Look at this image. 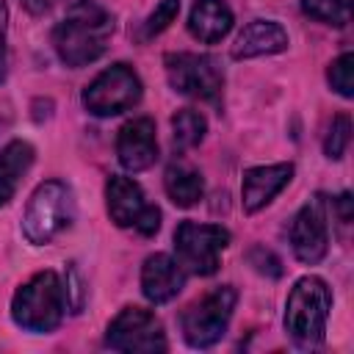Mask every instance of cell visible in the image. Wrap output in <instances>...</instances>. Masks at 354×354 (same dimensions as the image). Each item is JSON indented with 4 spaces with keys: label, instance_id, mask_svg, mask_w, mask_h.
I'll return each mask as SVG.
<instances>
[{
    "label": "cell",
    "instance_id": "obj_1",
    "mask_svg": "<svg viewBox=\"0 0 354 354\" xmlns=\"http://www.w3.org/2000/svg\"><path fill=\"white\" fill-rule=\"evenodd\" d=\"M113 33V17L94 0H77L53 30V44L66 66H86L97 61Z\"/></svg>",
    "mask_w": 354,
    "mask_h": 354
},
{
    "label": "cell",
    "instance_id": "obj_2",
    "mask_svg": "<svg viewBox=\"0 0 354 354\" xmlns=\"http://www.w3.org/2000/svg\"><path fill=\"white\" fill-rule=\"evenodd\" d=\"M332 310V290L321 277H301L288 293L285 329L299 348H318L324 343L326 318Z\"/></svg>",
    "mask_w": 354,
    "mask_h": 354
},
{
    "label": "cell",
    "instance_id": "obj_3",
    "mask_svg": "<svg viewBox=\"0 0 354 354\" xmlns=\"http://www.w3.org/2000/svg\"><path fill=\"white\" fill-rule=\"evenodd\" d=\"M66 290L55 271H39L17 288L11 299V318L28 332H53L66 313Z\"/></svg>",
    "mask_w": 354,
    "mask_h": 354
},
{
    "label": "cell",
    "instance_id": "obj_4",
    "mask_svg": "<svg viewBox=\"0 0 354 354\" xmlns=\"http://www.w3.org/2000/svg\"><path fill=\"white\" fill-rule=\"evenodd\" d=\"M75 218V199L66 183L61 180H47L41 183L22 213V232L30 243L41 246L58 238Z\"/></svg>",
    "mask_w": 354,
    "mask_h": 354
},
{
    "label": "cell",
    "instance_id": "obj_5",
    "mask_svg": "<svg viewBox=\"0 0 354 354\" xmlns=\"http://www.w3.org/2000/svg\"><path fill=\"white\" fill-rule=\"evenodd\" d=\"M238 293L230 285H218L210 293H205L199 301L188 304L180 324H183V337L194 348H210L218 343L227 332V324L232 318Z\"/></svg>",
    "mask_w": 354,
    "mask_h": 354
},
{
    "label": "cell",
    "instance_id": "obj_6",
    "mask_svg": "<svg viewBox=\"0 0 354 354\" xmlns=\"http://www.w3.org/2000/svg\"><path fill=\"white\" fill-rule=\"evenodd\" d=\"M230 243V232L218 224L183 221L174 230V252L183 271L210 277L218 271V257Z\"/></svg>",
    "mask_w": 354,
    "mask_h": 354
},
{
    "label": "cell",
    "instance_id": "obj_7",
    "mask_svg": "<svg viewBox=\"0 0 354 354\" xmlns=\"http://www.w3.org/2000/svg\"><path fill=\"white\" fill-rule=\"evenodd\" d=\"M141 100V80L127 64L102 69L83 91V105L94 116H116Z\"/></svg>",
    "mask_w": 354,
    "mask_h": 354
},
{
    "label": "cell",
    "instance_id": "obj_8",
    "mask_svg": "<svg viewBox=\"0 0 354 354\" xmlns=\"http://www.w3.org/2000/svg\"><path fill=\"white\" fill-rule=\"evenodd\" d=\"M166 77L177 94L205 100V102H216L224 86V75L218 64L210 55H199V53L166 55Z\"/></svg>",
    "mask_w": 354,
    "mask_h": 354
},
{
    "label": "cell",
    "instance_id": "obj_9",
    "mask_svg": "<svg viewBox=\"0 0 354 354\" xmlns=\"http://www.w3.org/2000/svg\"><path fill=\"white\" fill-rule=\"evenodd\" d=\"M105 343L124 354H158L166 351L163 324L144 307H124L105 332Z\"/></svg>",
    "mask_w": 354,
    "mask_h": 354
},
{
    "label": "cell",
    "instance_id": "obj_10",
    "mask_svg": "<svg viewBox=\"0 0 354 354\" xmlns=\"http://www.w3.org/2000/svg\"><path fill=\"white\" fill-rule=\"evenodd\" d=\"M290 246H293V254L307 263V266H315L324 260L326 249H329V230H326V213H324V202L321 196L307 202L296 216H293V224H290Z\"/></svg>",
    "mask_w": 354,
    "mask_h": 354
},
{
    "label": "cell",
    "instance_id": "obj_11",
    "mask_svg": "<svg viewBox=\"0 0 354 354\" xmlns=\"http://www.w3.org/2000/svg\"><path fill=\"white\" fill-rule=\"evenodd\" d=\"M116 155L127 171H144L158 160V136L155 122L141 116L127 122L116 136Z\"/></svg>",
    "mask_w": 354,
    "mask_h": 354
},
{
    "label": "cell",
    "instance_id": "obj_12",
    "mask_svg": "<svg viewBox=\"0 0 354 354\" xmlns=\"http://www.w3.org/2000/svg\"><path fill=\"white\" fill-rule=\"evenodd\" d=\"M293 177V163H271V166H254L243 171L241 183V196H243V210L257 213L266 207Z\"/></svg>",
    "mask_w": 354,
    "mask_h": 354
},
{
    "label": "cell",
    "instance_id": "obj_13",
    "mask_svg": "<svg viewBox=\"0 0 354 354\" xmlns=\"http://www.w3.org/2000/svg\"><path fill=\"white\" fill-rule=\"evenodd\" d=\"M185 285V271L183 266L158 252V254H149L141 266V290L144 296L152 301V304H163V301H171Z\"/></svg>",
    "mask_w": 354,
    "mask_h": 354
},
{
    "label": "cell",
    "instance_id": "obj_14",
    "mask_svg": "<svg viewBox=\"0 0 354 354\" xmlns=\"http://www.w3.org/2000/svg\"><path fill=\"white\" fill-rule=\"evenodd\" d=\"M288 47V33L279 22H271V19H254L249 22L235 44H232V58H257V55H274V53H282Z\"/></svg>",
    "mask_w": 354,
    "mask_h": 354
},
{
    "label": "cell",
    "instance_id": "obj_15",
    "mask_svg": "<svg viewBox=\"0 0 354 354\" xmlns=\"http://www.w3.org/2000/svg\"><path fill=\"white\" fill-rule=\"evenodd\" d=\"M105 199H108V213H111V221L116 227H133L138 213L147 207V199H144V191L136 180L130 177H122V174H113L105 185Z\"/></svg>",
    "mask_w": 354,
    "mask_h": 354
},
{
    "label": "cell",
    "instance_id": "obj_16",
    "mask_svg": "<svg viewBox=\"0 0 354 354\" xmlns=\"http://www.w3.org/2000/svg\"><path fill=\"white\" fill-rule=\"evenodd\" d=\"M232 28V11L224 0H196L188 14V30L194 39L213 44L221 41Z\"/></svg>",
    "mask_w": 354,
    "mask_h": 354
},
{
    "label": "cell",
    "instance_id": "obj_17",
    "mask_svg": "<svg viewBox=\"0 0 354 354\" xmlns=\"http://www.w3.org/2000/svg\"><path fill=\"white\" fill-rule=\"evenodd\" d=\"M33 163V147L22 138L6 144L0 149V207L11 202V196L17 194L19 180L25 177V171Z\"/></svg>",
    "mask_w": 354,
    "mask_h": 354
},
{
    "label": "cell",
    "instance_id": "obj_18",
    "mask_svg": "<svg viewBox=\"0 0 354 354\" xmlns=\"http://www.w3.org/2000/svg\"><path fill=\"white\" fill-rule=\"evenodd\" d=\"M163 185H166L169 199L177 207H194L205 194L202 174L188 163H171L166 169V174H163Z\"/></svg>",
    "mask_w": 354,
    "mask_h": 354
},
{
    "label": "cell",
    "instance_id": "obj_19",
    "mask_svg": "<svg viewBox=\"0 0 354 354\" xmlns=\"http://www.w3.org/2000/svg\"><path fill=\"white\" fill-rule=\"evenodd\" d=\"M171 133H174V144L180 149H188V147H196L205 133H207V122L199 111L194 108H183L171 116Z\"/></svg>",
    "mask_w": 354,
    "mask_h": 354
},
{
    "label": "cell",
    "instance_id": "obj_20",
    "mask_svg": "<svg viewBox=\"0 0 354 354\" xmlns=\"http://www.w3.org/2000/svg\"><path fill=\"white\" fill-rule=\"evenodd\" d=\"M301 11L326 25H348L351 22V0H301Z\"/></svg>",
    "mask_w": 354,
    "mask_h": 354
},
{
    "label": "cell",
    "instance_id": "obj_21",
    "mask_svg": "<svg viewBox=\"0 0 354 354\" xmlns=\"http://www.w3.org/2000/svg\"><path fill=\"white\" fill-rule=\"evenodd\" d=\"M326 77H329L332 88H335L340 97H354V55H351V53L337 55V58L329 64Z\"/></svg>",
    "mask_w": 354,
    "mask_h": 354
},
{
    "label": "cell",
    "instance_id": "obj_22",
    "mask_svg": "<svg viewBox=\"0 0 354 354\" xmlns=\"http://www.w3.org/2000/svg\"><path fill=\"white\" fill-rule=\"evenodd\" d=\"M348 141H351V119H348V113H337V116L332 119L329 133H326L324 152H326L332 160H337V158H343Z\"/></svg>",
    "mask_w": 354,
    "mask_h": 354
},
{
    "label": "cell",
    "instance_id": "obj_23",
    "mask_svg": "<svg viewBox=\"0 0 354 354\" xmlns=\"http://www.w3.org/2000/svg\"><path fill=\"white\" fill-rule=\"evenodd\" d=\"M177 14H180V0H160V3L155 6V11L147 17V22H144V36H147V39L158 36L160 30H166V28L174 22Z\"/></svg>",
    "mask_w": 354,
    "mask_h": 354
},
{
    "label": "cell",
    "instance_id": "obj_24",
    "mask_svg": "<svg viewBox=\"0 0 354 354\" xmlns=\"http://www.w3.org/2000/svg\"><path fill=\"white\" fill-rule=\"evenodd\" d=\"M246 257H249V263H252L260 274H266V277H279V274H282V263H279L277 254L268 252L266 246H254Z\"/></svg>",
    "mask_w": 354,
    "mask_h": 354
},
{
    "label": "cell",
    "instance_id": "obj_25",
    "mask_svg": "<svg viewBox=\"0 0 354 354\" xmlns=\"http://www.w3.org/2000/svg\"><path fill=\"white\" fill-rule=\"evenodd\" d=\"M141 235H155L158 230H160V210L155 207V205H147L141 213H138V218H136V224H133Z\"/></svg>",
    "mask_w": 354,
    "mask_h": 354
},
{
    "label": "cell",
    "instance_id": "obj_26",
    "mask_svg": "<svg viewBox=\"0 0 354 354\" xmlns=\"http://www.w3.org/2000/svg\"><path fill=\"white\" fill-rule=\"evenodd\" d=\"M351 202H354L351 194H340V196H337V213H340V221H343V224L351 221Z\"/></svg>",
    "mask_w": 354,
    "mask_h": 354
},
{
    "label": "cell",
    "instance_id": "obj_27",
    "mask_svg": "<svg viewBox=\"0 0 354 354\" xmlns=\"http://www.w3.org/2000/svg\"><path fill=\"white\" fill-rule=\"evenodd\" d=\"M3 55H6V3L0 0V75H3Z\"/></svg>",
    "mask_w": 354,
    "mask_h": 354
},
{
    "label": "cell",
    "instance_id": "obj_28",
    "mask_svg": "<svg viewBox=\"0 0 354 354\" xmlns=\"http://www.w3.org/2000/svg\"><path fill=\"white\" fill-rule=\"evenodd\" d=\"M22 3H25V8L30 14H41V11H47L53 6V0H22Z\"/></svg>",
    "mask_w": 354,
    "mask_h": 354
}]
</instances>
